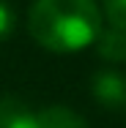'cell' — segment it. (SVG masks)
Instances as JSON below:
<instances>
[{
    "instance_id": "cell-1",
    "label": "cell",
    "mask_w": 126,
    "mask_h": 128,
    "mask_svg": "<svg viewBox=\"0 0 126 128\" xmlns=\"http://www.w3.org/2000/svg\"><path fill=\"white\" fill-rule=\"evenodd\" d=\"M27 30L50 52H79L99 38L101 11L96 0H36L27 11Z\"/></svg>"
},
{
    "instance_id": "cell-2",
    "label": "cell",
    "mask_w": 126,
    "mask_h": 128,
    "mask_svg": "<svg viewBox=\"0 0 126 128\" xmlns=\"http://www.w3.org/2000/svg\"><path fill=\"white\" fill-rule=\"evenodd\" d=\"M91 93L107 109H123L126 106V74L112 71V68L99 71L91 82Z\"/></svg>"
},
{
    "instance_id": "cell-3",
    "label": "cell",
    "mask_w": 126,
    "mask_h": 128,
    "mask_svg": "<svg viewBox=\"0 0 126 128\" xmlns=\"http://www.w3.org/2000/svg\"><path fill=\"white\" fill-rule=\"evenodd\" d=\"M0 128H38V114L14 96L0 98Z\"/></svg>"
},
{
    "instance_id": "cell-4",
    "label": "cell",
    "mask_w": 126,
    "mask_h": 128,
    "mask_svg": "<svg viewBox=\"0 0 126 128\" xmlns=\"http://www.w3.org/2000/svg\"><path fill=\"white\" fill-rule=\"evenodd\" d=\"M38 128H88V123L69 106H47L38 112Z\"/></svg>"
},
{
    "instance_id": "cell-5",
    "label": "cell",
    "mask_w": 126,
    "mask_h": 128,
    "mask_svg": "<svg viewBox=\"0 0 126 128\" xmlns=\"http://www.w3.org/2000/svg\"><path fill=\"white\" fill-rule=\"evenodd\" d=\"M96 49L110 63H126V33L115 30V27H110L107 33H99Z\"/></svg>"
},
{
    "instance_id": "cell-6",
    "label": "cell",
    "mask_w": 126,
    "mask_h": 128,
    "mask_svg": "<svg viewBox=\"0 0 126 128\" xmlns=\"http://www.w3.org/2000/svg\"><path fill=\"white\" fill-rule=\"evenodd\" d=\"M104 16L110 27L126 33V0H104Z\"/></svg>"
},
{
    "instance_id": "cell-7",
    "label": "cell",
    "mask_w": 126,
    "mask_h": 128,
    "mask_svg": "<svg viewBox=\"0 0 126 128\" xmlns=\"http://www.w3.org/2000/svg\"><path fill=\"white\" fill-rule=\"evenodd\" d=\"M14 30V11L6 0H0V41H6Z\"/></svg>"
}]
</instances>
